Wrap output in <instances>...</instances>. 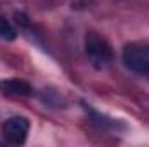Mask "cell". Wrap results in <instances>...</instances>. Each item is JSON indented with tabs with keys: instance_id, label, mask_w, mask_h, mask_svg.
Returning <instances> with one entry per match:
<instances>
[{
	"instance_id": "cell-1",
	"label": "cell",
	"mask_w": 149,
	"mask_h": 147,
	"mask_svg": "<svg viewBox=\"0 0 149 147\" xmlns=\"http://www.w3.org/2000/svg\"><path fill=\"white\" fill-rule=\"evenodd\" d=\"M85 52H87V57L90 59V62L94 64V68H97V69L106 68L111 62V47L97 33H88L85 37Z\"/></svg>"
},
{
	"instance_id": "cell-2",
	"label": "cell",
	"mask_w": 149,
	"mask_h": 147,
	"mask_svg": "<svg viewBox=\"0 0 149 147\" xmlns=\"http://www.w3.org/2000/svg\"><path fill=\"white\" fill-rule=\"evenodd\" d=\"M123 62L130 71L141 76H149V45L128 43L123 49Z\"/></svg>"
},
{
	"instance_id": "cell-3",
	"label": "cell",
	"mask_w": 149,
	"mask_h": 147,
	"mask_svg": "<svg viewBox=\"0 0 149 147\" xmlns=\"http://www.w3.org/2000/svg\"><path fill=\"white\" fill-rule=\"evenodd\" d=\"M30 123L23 116H12L2 125V135L10 144H23L28 137Z\"/></svg>"
},
{
	"instance_id": "cell-4",
	"label": "cell",
	"mask_w": 149,
	"mask_h": 147,
	"mask_svg": "<svg viewBox=\"0 0 149 147\" xmlns=\"http://www.w3.org/2000/svg\"><path fill=\"white\" fill-rule=\"evenodd\" d=\"M31 85L19 78H9L0 81V94L7 97H28L31 95Z\"/></svg>"
},
{
	"instance_id": "cell-5",
	"label": "cell",
	"mask_w": 149,
	"mask_h": 147,
	"mask_svg": "<svg viewBox=\"0 0 149 147\" xmlns=\"http://www.w3.org/2000/svg\"><path fill=\"white\" fill-rule=\"evenodd\" d=\"M16 37H17V33H16L14 26H12L5 17L0 16V38H2V40L12 42V40H16Z\"/></svg>"
}]
</instances>
